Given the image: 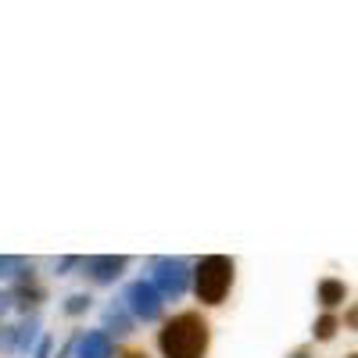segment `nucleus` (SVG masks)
<instances>
[{
  "label": "nucleus",
  "instance_id": "14",
  "mask_svg": "<svg viewBox=\"0 0 358 358\" xmlns=\"http://www.w3.org/2000/svg\"><path fill=\"white\" fill-rule=\"evenodd\" d=\"M118 358H151V355H147L143 348H122V351H118Z\"/></svg>",
  "mask_w": 358,
  "mask_h": 358
},
{
  "label": "nucleus",
  "instance_id": "5",
  "mask_svg": "<svg viewBox=\"0 0 358 358\" xmlns=\"http://www.w3.org/2000/svg\"><path fill=\"white\" fill-rule=\"evenodd\" d=\"M83 265H86V276L94 283H115L118 276L126 273L129 258L126 255H94V258H86Z\"/></svg>",
  "mask_w": 358,
  "mask_h": 358
},
{
  "label": "nucleus",
  "instance_id": "13",
  "mask_svg": "<svg viewBox=\"0 0 358 358\" xmlns=\"http://www.w3.org/2000/svg\"><path fill=\"white\" fill-rule=\"evenodd\" d=\"M50 351H54V341H50V337H43V341L36 344V351H33V358H50Z\"/></svg>",
  "mask_w": 358,
  "mask_h": 358
},
{
  "label": "nucleus",
  "instance_id": "8",
  "mask_svg": "<svg viewBox=\"0 0 358 358\" xmlns=\"http://www.w3.org/2000/svg\"><path fill=\"white\" fill-rule=\"evenodd\" d=\"M337 330H341V319H337L334 312H322V315L315 319V326H312V337L326 344V341H334V337H337Z\"/></svg>",
  "mask_w": 358,
  "mask_h": 358
},
{
  "label": "nucleus",
  "instance_id": "12",
  "mask_svg": "<svg viewBox=\"0 0 358 358\" xmlns=\"http://www.w3.org/2000/svg\"><path fill=\"white\" fill-rule=\"evenodd\" d=\"M90 308V294H72L65 301V315H83Z\"/></svg>",
  "mask_w": 358,
  "mask_h": 358
},
{
  "label": "nucleus",
  "instance_id": "10",
  "mask_svg": "<svg viewBox=\"0 0 358 358\" xmlns=\"http://www.w3.org/2000/svg\"><path fill=\"white\" fill-rule=\"evenodd\" d=\"M33 337H36V319L15 326V351H25L29 344H33Z\"/></svg>",
  "mask_w": 358,
  "mask_h": 358
},
{
  "label": "nucleus",
  "instance_id": "7",
  "mask_svg": "<svg viewBox=\"0 0 358 358\" xmlns=\"http://www.w3.org/2000/svg\"><path fill=\"white\" fill-rule=\"evenodd\" d=\"M76 358H115V344L104 330H94V334H86L76 348Z\"/></svg>",
  "mask_w": 358,
  "mask_h": 358
},
{
  "label": "nucleus",
  "instance_id": "16",
  "mask_svg": "<svg viewBox=\"0 0 358 358\" xmlns=\"http://www.w3.org/2000/svg\"><path fill=\"white\" fill-rule=\"evenodd\" d=\"M11 308V294H4V290H0V315H4Z\"/></svg>",
  "mask_w": 358,
  "mask_h": 358
},
{
  "label": "nucleus",
  "instance_id": "3",
  "mask_svg": "<svg viewBox=\"0 0 358 358\" xmlns=\"http://www.w3.org/2000/svg\"><path fill=\"white\" fill-rule=\"evenodd\" d=\"M151 283L162 301H179L190 287V265L183 258H155L151 262Z\"/></svg>",
  "mask_w": 358,
  "mask_h": 358
},
{
  "label": "nucleus",
  "instance_id": "1",
  "mask_svg": "<svg viewBox=\"0 0 358 358\" xmlns=\"http://www.w3.org/2000/svg\"><path fill=\"white\" fill-rule=\"evenodd\" d=\"M212 348V326L201 312H176L158 330V351L165 358H204Z\"/></svg>",
  "mask_w": 358,
  "mask_h": 358
},
{
  "label": "nucleus",
  "instance_id": "11",
  "mask_svg": "<svg viewBox=\"0 0 358 358\" xmlns=\"http://www.w3.org/2000/svg\"><path fill=\"white\" fill-rule=\"evenodd\" d=\"M108 326H115V334H133V322H129V315L118 308V305H111L108 308Z\"/></svg>",
  "mask_w": 358,
  "mask_h": 358
},
{
  "label": "nucleus",
  "instance_id": "2",
  "mask_svg": "<svg viewBox=\"0 0 358 358\" xmlns=\"http://www.w3.org/2000/svg\"><path fill=\"white\" fill-rule=\"evenodd\" d=\"M233 273H236L233 258H226V255H204V258L194 265V273H190L197 301L208 305V308L222 305L226 294H229V287H233Z\"/></svg>",
  "mask_w": 358,
  "mask_h": 358
},
{
  "label": "nucleus",
  "instance_id": "4",
  "mask_svg": "<svg viewBox=\"0 0 358 358\" xmlns=\"http://www.w3.org/2000/svg\"><path fill=\"white\" fill-rule=\"evenodd\" d=\"M126 308L136 315V319H143V322H158L162 319V308H165V301L158 297V290L147 283V280H133L129 287H126Z\"/></svg>",
  "mask_w": 358,
  "mask_h": 358
},
{
  "label": "nucleus",
  "instance_id": "9",
  "mask_svg": "<svg viewBox=\"0 0 358 358\" xmlns=\"http://www.w3.org/2000/svg\"><path fill=\"white\" fill-rule=\"evenodd\" d=\"M25 268H29L25 258H18V255H0V280H18Z\"/></svg>",
  "mask_w": 358,
  "mask_h": 358
},
{
  "label": "nucleus",
  "instance_id": "15",
  "mask_svg": "<svg viewBox=\"0 0 358 358\" xmlns=\"http://www.w3.org/2000/svg\"><path fill=\"white\" fill-rule=\"evenodd\" d=\"M76 265H79V258H62V265H57V273H62V276H65V273H69V268H76Z\"/></svg>",
  "mask_w": 358,
  "mask_h": 358
},
{
  "label": "nucleus",
  "instance_id": "18",
  "mask_svg": "<svg viewBox=\"0 0 358 358\" xmlns=\"http://www.w3.org/2000/svg\"><path fill=\"white\" fill-rule=\"evenodd\" d=\"M348 358H355V355H348Z\"/></svg>",
  "mask_w": 358,
  "mask_h": 358
},
{
  "label": "nucleus",
  "instance_id": "6",
  "mask_svg": "<svg viewBox=\"0 0 358 358\" xmlns=\"http://www.w3.org/2000/svg\"><path fill=\"white\" fill-rule=\"evenodd\" d=\"M315 301H319L326 312L341 308V305L348 301V283H344V280H337V276H326V280H319V287H315Z\"/></svg>",
  "mask_w": 358,
  "mask_h": 358
},
{
  "label": "nucleus",
  "instance_id": "17",
  "mask_svg": "<svg viewBox=\"0 0 358 358\" xmlns=\"http://www.w3.org/2000/svg\"><path fill=\"white\" fill-rule=\"evenodd\" d=\"M290 358H312V355H308V348H297V351H294Z\"/></svg>",
  "mask_w": 358,
  "mask_h": 358
}]
</instances>
